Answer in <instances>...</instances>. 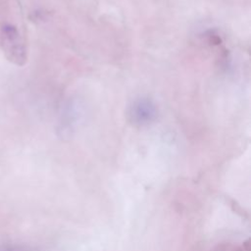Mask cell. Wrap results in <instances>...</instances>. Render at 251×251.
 Here are the masks:
<instances>
[{"label":"cell","instance_id":"obj_1","mask_svg":"<svg viewBox=\"0 0 251 251\" xmlns=\"http://www.w3.org/2000/svg\"><path fill=\"white\" fill-rule=\"evenodd\" d=\"M0 44L6 58L14 64L23 65L26 59V49L19 27L9 22L0 25Z\"/></svg>","mask_w":251,"mask_h":251},{"label":"cell","instance_id":"obj_2","mask_svg":"<svg viewBox=\"0 0 251 251\" xmlns=\"http://www.w3.org/2000/svg\"><path fill=\"white\" fill-rule=\"evenodd\" d=\"M157 116V105L149 97L134 99L127 109L128 121L135 126H149L156 121Z\"/></svg>","mask_w":251,"mask_h":251},{"label":"cell","instance_id":"obj_3","mask_svg":"<svg viewBox=\"0 0 251 251\" xmlns=\"http://www.w3.org/2000/svg\"><path fill=\"white\" fill-rule=\"evenodd\" d=\"M83 116V108L76 99L69 100L62 108L58 122V132L62 137H68L75 130Z\"/></svg>","mask_w":251,"mask_h":251},{"label":"cell","instance_id":"obj_4","mask_svg":"<svg viewBox=\"0 0 251 251\" xmlns=\"http://www.w3.org/2000/svg\"><path fill=\"white\" fill-rule=\"evenodd\" d=\"M220 251H251L249 240L241 242L239 245H228L226 248H221Z\"/></svg>","mask_w":251,"mask_h":251},{"label":"cell","instance_id":"obj_5","mask_svg":"<svg viewBox=\"0 0 251 251\" xmlns=\"http://www.w3.org/2000/svg\"><path fill=\"white\" fill-rule=\"evenodd\" d=\"M0 251H30V249L24 245H5L0 247Z\"/></svg>","mask_w":251,"mask_h":251}]
</instances>
